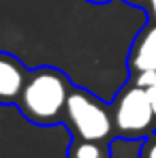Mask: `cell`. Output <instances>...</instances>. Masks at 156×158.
<instances>
[{"label": "cell", "mask_w": 156, "mask_h": 158, "mask_svg": "<svg viewBox=\"0 0 156 158\" xmlns=\"http://www.w3.org/2000/svg\"><path fill=\"white\" fill-rule=\"evenodd\" d=\"M148 13H150V19H154V22H156V0H152V2H150Z\"/></svg>", "instance_id": "10"}, {"label": "cell", "mask_w": 156, "mask_h": 158, "mask_svg": "<svg viewBox=\"0 0 156 158\" xmlns=\"http://www.w3.org/2000/svg\"><path fill=\"white\" fill-rule=\"evenodd\" d=\"M62 124L69 126L73 139H88V141H107L116 135L111 105L103 103L99 96L83 88H73L69 103L64 109Z\"/></svg>", "instance_id": "2"}, {"label": "cell", "mask_w": 156, "mask_h": 158, "mask_svg": "<svg viewBox=\"0 0 156 158\" xmlns=\"http://www.w3.org/2000/svg\"><path fill=\"white\" fill-rule=\"evenodd\" d=\"M73 88L75 85L71 83V79L53 66L32 69L17 101V109L32 124L39 126L62 124L64 109Z\"/></svg>", "instance_id": "1"}, {"label": "cell", "mask_w": 156, "mask_h": 158, "mask_svg": "<svg viewBox=\"0 0 156 158\" xmlns=\"http://www.w3.org/2000/svg\"><path fill=\"white\" fill-rule=\"evenodd\" d=\"M139 158H156V132L145 137V141L141 145V152H139Z\"/></svg>", "instance_id": "8"}, {"label": "cell", "mask_w": 156, "mask_h": 158, "mask_svg": "<svg viewBox=\"0 0 156 158\" xmlns=\"http://www.w3.org/2000/svg\"><path fill=\"white\" fill-rule=\"evenodd\" d=\"M28 73L30 71L15 56L0 52V105H17Z\"/></svg>", "instance_id": "4"}, {"label": "cell", "mask_w": 156, "mask_h": 158, "mask_svg": "<svg viewBox=\"0 0 156 158\" xmlns=\"http://www.w3.org/2000/svg\"><path fill=\"white\" fill-rule=\"evenodd\" d=\"M124 2H129V4H133V6H141V9H148L152 0H124Z\"/></svg>", "instance_id": "9"}, {"label": "cell", "mask_w": 156, "mask_h": 158, "mask_svg": "<svg viewBox=\"0 0 156 158\" xmlns=\"http://www.w3.org/2000/svg\"><path fill=\"white\" fill-rule=\"evenodd\" d=\"M116 135L120 139H141L152 135L156 126V111L148 92L130 77L111 103Z\"/></svg>", "instance_id": "3"}, {"label": "cell", "mask_w": 156, "mask_h": 158, "mask_svg": "<svg viewBox=\"0 0 156 158\" xmlns=\"http://www.w3.org/2000/svg\"><path fill=\"white\" fill-rule=\"evenodd\" d=\"M66 158H111L107 141H88V139H73Z\"/></svg>", "instance_id": "6"}, {"label": "cell", "mask_w": 156, "mask_h": 158, "mask_svg": "<svg viewBox=\"0 0 156 158\" xmlns=\"http://www.w3.org/2000/svg\"><path fill=\"white\" fill-rule=\"evenodd\" d=\"M129 71L130 75L154 71L156 73V22L150 19V24L143 28L129 52Z\"/></svg>", "instance_id": "5"}, {"label": "cell", "mask_w": 156, "mask_h": 158, "mask_svg": "<svg viewBox=\"0 0 156 158\" xmlns=\"http://www.w3.org/2000/svg\"><path fill=\"white\" fill-rule=\"evenodd\" d=\"M88 2H92V4H107L109 0H88Z\"/></svg>", "instance_id": "11"}, {"label": "cell", "mask_w": 156, "mask_h": 158, "mask_svg": "<svg viewBox=\"0 0 156 158\" xmlns=\"http://www.w3.org/2000/svg\"><path fill=\"white\" fill-rule=\"evenodd\" d=\"M130 77L148 92V96L152 101V107H154V111H156V73L154 71H145V73H137V75H130Z\"/></svg>", "instance_id": "7"}]
</instances>
